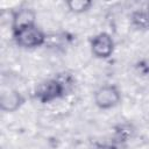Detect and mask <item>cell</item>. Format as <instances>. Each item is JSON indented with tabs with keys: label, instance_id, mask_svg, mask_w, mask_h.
Returning a JSON list of instances; mask_svg holds the SVG:
<instances>
[{
	"label": "cell",
	"instance_id": "cell-8",
	"mask_svg": "<svg viewBox=\"0 0 149 149\" xmlns=\"http://www.w3.org/2000/svg\"><path fill=\"white\" fill-rule=\"evenodd\" d=\"M133 19L139 27L143 29H149V13L148 12H139L134 15Z\"/></svg>",
	"mask_w": 149,
	"mask_h": 149
},
{
	"label": "cell",
	"instance_id": "cell-6",
	"mask_svg": "<svg viewBox=\"0 0 149 149\" xmlns=\"http://www.w3.org/2000/svg\"><path fill=\"white\" fill-rule=\"evenodd\" d=\"M24 98L16 90H8L7 92H3L0 97V108L3 112H15L22 106Z\"/></svg>",
	"mask_w": 149,
	"mask_h": 149
},
{
	"label": "cell",
	"instance_id": "cell-2",
	"mask_svg": "<svg viewBox=\"0 0 149 149\" xmlns=\"http://www.w3.org/2000/svg\"><path fill=\"white\" fill-rule=\"evenodd\" d=\"M94 104L100 109H111L116 107L121 101V92L118 86L106 84L95 90L93 94Z\"/></svg>",
	"mask_w": 149,
	"mask_h": 149
},
{
	"label": "cell",
	"instance_id": "cell-4",
	"mask_svg": "<svg viewBox=\"0 0 149 149\" xmlns=\"http://www.w3.org/2000/svg\"><path fill=\"white\" fill-rule=\"evenodd\" d=\"M64 94V85L57 79H48L41 83L35 90V97L41 102H51Z\"/></svg>",
	"mask_w": 149,
	"mask_h": 149
},
{
	"label": "cell",
	"instance_id": "cell-7",
	"mask_svg": "<svg viewBox=\"0 0 149 149\" xmlns=\"http://www.w3.org/2000/svg\"><path fill=\"white\" fill-rule=\"evenodd\" d=\"M66 6L70 12L74 14H81L87 12L92 7V1L90 0H69L66 1Z\"/></svg>",
	"mask_w": 149,
	"mask_h": 149
},
{
	"label": "cell",
	"instance_id": "cell-9",
	"mask_svg": "<svg viewBox=\"0 0 149 149\" xmlns=\"http://www.w3.org/2000/svg\"><path fill=\"white\" fill-rule=\"evenodd\" d=\"M95 149H118V147L116 146H114V144H99Z\"/></svg>",
	"mask_w": 149,
	"mask_h": 149
},
{
	"label": "cell",
	"instance_id": "cell-5",
	"mask_svg": "<svg viewBox=\"0 0 149 149\" xmlns=\"http://www.w3.org/2000/svg\"><path fill=\"white\" fill-rule=\"evenodd\" d=\"M36 24V13L33 8L21 7L13 13L12 16V29H19L26 26Z\"/></svg>",
	"mask_w": 149,
	"mask_h": 149
},
{
	"label": "cell",
	"instance_id": "cell-1",
	"mask_svg": "<svg viewBox=\"0 0 149 149\" xmlns=\"http://www.w3.org/2000/svg\"><path fill=\"white\" fill-rule=\"evenodd\" d=\"M13 38L19 47L34 49L45 43L47 35L37 24H31L13 30Z\"/></svg>",
	"mask_w": 149,
	"mask_h": 149
},
{
	"label": "cell",
	"instance_id": "cell-3",
	"mask_svg": "<svg viewBox=\"0 0 149 149\" xmlns=\"http://www.w3.org/2000/svg\"><path fill=\"white\" fill-rule=\"evenodd\" d=\"M90 49L94 57L99 59H107L109 58L115 49V43L113 37L108 33H99L91 38Z\"/></svg>",
	"mask_w": 149,
	"mask_h": 149
}]
</instances>
